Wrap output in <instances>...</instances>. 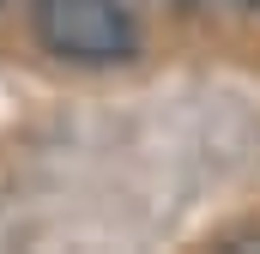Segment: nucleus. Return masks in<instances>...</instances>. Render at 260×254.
I'll list each match as a JSON object with an SVG mask.
<instances>
[{
    "mask_svg": "<svg viewBox=\"0 0 260 254\" xmlns=\"http://www.w3.org/2000/svg\"><path fill=\"white\" fill-rule=\"evenodd\" d=\"M30 30L67 67H127L145 43L121 0H30Z\"/></svg>",
    "mask_w": 260,
    "mask_h": 254,
    "instance_id": "1",
    "label": "nucleus"
},
{
    "mask_svg": "<svg viewBox=\"0 0 260 254\" xmlns=\"http://www.w3.org/2000/svg\"><path fill=\"white\" fill-rule=\"evenodd\" d=\"M236 6H248V12H260V0H236Z\"/></svg>",
    "mask_w": 260,
    "mask_h": 254,
    "instance_id": "2",
    "label": "nucleus"
},
{
    "mask_svg": "<svg viewBox=\"0 0 260 254\" xmlns=\"http://www.w3.org/2000/svg\"><path fill=\"white\" fill-rule=\"evenodd\" d=\"M0 6H6V0H0Z\"/></svg>",
    "mask_w": 260,
    "mask_h": 254,
    "instance_id": "3",
    "label": "nucleus"
}]
</instances>
